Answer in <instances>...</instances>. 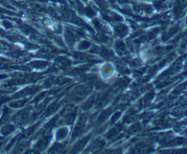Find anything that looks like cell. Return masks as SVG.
Returning a JSON list of instances; mask_svg holds the SVG:
<instances>
[{
    "mask_svg": "<svg viewBox=\"0 0 187 154\" xmlns=\"http://www.w3.org/2000/svg\"><path fill=\"white\" fill-rule=\"evenodd\" d=\"M67 133H68L67 129H59V130L58 131V137H59V139L64 138V137L67 135Z\"/></svg>",
    "mask_w": 187,
    "mask_h": 154,
    "instance_id": "cell-1",
    "label": "cell"
}]
</instances>
